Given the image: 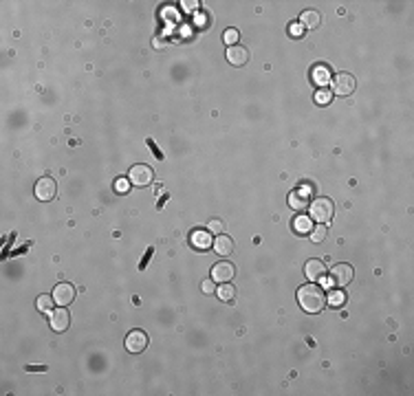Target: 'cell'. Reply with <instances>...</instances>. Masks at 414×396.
Returning <instances> with one entry per match:
<instances>
[{
    "label": "cell",
    "mask_w": 414,
    "mask_h": 396,
    "mask_svg": "<svg viewBox=\"0 0 414 396\" xmlns=\"http://www.w3.org/2000/svg\"><path fill=\"white\" fill-rule=\"evenodd\" d=\"M297 304H300L302 310H307V312H320L324 306H326V293H324L322 286H317L315 282L300 286V291H297Z\"/></svg>",
    "instance_id": "6da1fadb"
},
{
    "label": "cell",
    "mask_w": 414,
    "mask_h": 396,
    "mask_svg": "<svg viewBox=\"0 0 414 396\" xmlns=\"http://www.w3.org/2000/svg\"><path fill=\"white\" fill-rule=\"evenodd\" d=\"M309 209H311V218L317 220L320 225H326V222H330V218H333L335 214V205L330 198H313V203H309Z\"/></svg>",
    "instance_id": "7a4b0ae2"
},
{
    "label": "cell",
    "mask_w": 414,
    "mask_h": 396,
    "mask_svg": "<svg viewBox=\"0 0 414 396\" xmlns=\"http://www.w3.org/2000/svg\"><path fill=\"white\" fill-rule=\"evenodd\" d=\"M350 280H353V266L350 264H335L333 269H330V275H328V286L344 289V286H348Z\"/></svg>",
    "instance_id": "3957f363"
},
{
    "label": "cell",
    "mask_w": 414,
    "mask_h": 396,
    "mask_svg": "<svg viewBox=\"0 0 414 396\" xmlns=\"http://www.w3.org/2000/svg\"><path fill=\"white\" fill-rule=\"evenodd\" d=\"M152 178H155V170H152L150 165H145V163H137L128 174V181L132 185H137V187H145V185H150Z\"/></svg>",
    "instance_id": "277c9868"
},
{
    "label": "cell",
    "mask_w": 414,
    "mask_h": 396,
    "mask_svg": "<svg viewBox=\"0 0 414 396\" xmlns=\"http://www.w3.org/2000/svg\"><path fill=\"white\" fill-rule=\"evenodd\" d=\"M355 88H357V82H355V77L350 73H340L333 77V93L340 95V97H348V95L355 93Z\"/></svg>",
    "instance_id": "5b68a950"
},
{
    "label": "cell",
    "mask_w": 414,
    "mask_h": 396,
    "mask_svg": "<svg viewBox=\"0 0 414 396\" xmlns=\"http://www.w3.org/2000/svg\"><path fill=\"white\" fill-rule=\"evenodd\" d=\"M57 194V183L51 176H42L40 181L35 183V198L37 201H53Z\"/></svg>",
    "instance_id": "8992f818"
},
{
    "label": "cell",
    "mask_w": 414,
    "mask_h": 396,
    "mask_svg": "<svg viewBox=\"0 0 414 396\" xmlns=\"http://www.w3.org/2000/svg\"><path fill=\"white\" fill-rule=\"evenodd\" d=\"M145 348H148V335L143 330H132V333H128V337H126V350L128 352L139 354Z\"/></svg>",
    "instance_id": "52a82bcc"
},
{
    "label": "cell",
    "mask_w": 414,
    "mask_h": 396,
    "mask_svg": "<svg viewBox=\"0 0 414 396\" xmlns=\"http://www.w3.org/2000/svg\"><path fill=\"white\" fill-rule=\"evenodd\" d=\"M75 295H78V293H75V286L68 284V282H62V284H57L53 289V299H55V304H60V306L73 304Z\"/></svg>",
    "instance_id": "ba28073f"
},
{
    "label": "cell",
    "mask_w": 414,
    "mask_h": 396,
    "mask_svg": "<svg viewBox=\"0 0 414 396\" xmlns=\"http://www.w3.org/2000/svg\"><path fill=\"white\" fill-rule=\"evenodd\" d=\"M51 328L55 330V333H64V330L68 328V324H71V315H68L66 306H60V308L51 310Z\"/></svg>",
    "instance_id": "9c48e42d"
},
{
    "label": "cell",
    "mask_w": 414,
    "mask_h": 396,
    "mask_svg": "<svg viewBox=\"0 0 414 396\" xmlns=\"http://www.w3.org/2000/svg\"><path fill=\"white\" fill-rule=\"evenodd\" d=\"M236 275V269L232 262H218L212 266V280L214 282H232V278Z\"/></svg>",
    "instance_id": "30bf717a"
},
{
    "label": "cell",
    "mask_w": 414,
    "mask_h": 396,
    "mask_svg": "<svg viewBox=\"0 0 414 396\" xmlns=\"http://www.w3.org/2000/svg\"><path fill=\"white\" fill-rule=\"evenodd\" d=\"M304 273L311 282H320V280L326 275V266H324L322 260H309L307 266H304Z\"/></svg>",
    "instance_id": "8fae6325"
},
{
    "label": "cell",
    "mask_w": 414,
    "mask_h": 396,
    "mask_svg": "<svg viewBox=\"0 0 414 396\" xmlns=\"http://www.w3.org/2000/svg\"><path fill=\"white\" fill-rule=\"evenodd\" d=\"M227 60L234 64V66H243V64L249 62V51H247L245 47H238V44H234V47L227 49Z\"/></svg>",
    "instance_id": "7c38bea8"
},
{
    "label": "cell",
    "mask_w": 414,
    "mask_h": 396,
    "mask_svg": "<svg viewBox=\"0 0 414 396\" xmlns=\"http://www.w3.org/2000/svg\"><path fill=\"white\" fill-rule=\"evenodd\" d=\"M190 245H192L194 249H209L214 245L212 233L203 231V229H196V231H192V235H190Z\"/></svg>",
    "instance_id": "4fadbf2b"
},
{
    "label": "cell",
    "mask_w": 414,
    "mask_h": 396,
    "mask_svg": "<svg viewBox=\"0 0 414 396\" xmlns=\"http://www.w3.org/2000/svg\"><path fill=\"white\" fill-rule=\"evenodd\" d=\"M293 231H295L297 235H309L311 231H313V218L311 216H295L293 218Z\"/></svg>",
    "instance_id": "5bb4252c"
},
{
    "label": "cell",
    "mask_w": 414,
    "mask_h": 396,
    "mask_svg": "<svg viewBox=\"0 0 414 396\" xmlns=\"http://www.w3.org/2000/svg\"><path fill=\"white\" fill-rule=\"evenodd\" d=\"M214 251L218 253V255H229L234 251V240L229 238V235L225 233H220V235H216V240H214Z\"/></svg>",
    "instance_id": "9a60e30c"
},
{
    "label": "cell",
    "mask_w": 414,
    "mask_h": 396,
    "mask_svg": "<svg viewBox=\"0 0 414 396\" xmlns=\"http://www.w3.org/2000/svg\"><path fill=\"white\" fill-rule=\"evenodd\" d=\"M216 295H218L225 304L234 302V299H236V286L229 284V282H222L220 286H216Z\"/></svg>",
    "instance_id": "2e32d148"
},
{
    "label": "cell",
    "mask_w": 414,
    "mask_h": 396,
    "mask_svg": "<svg viewBox=\"0 0 414 396\" xmlns=\"http://www.w3.org/2000/svg\"><path fill=\"white\" fill-rule=\"evenodd\" d=\"M297 22H300L304 29H317V27H320V14L309 9V11H304V14L300 16V20H297Z\"/></svg>",
    "instance_id": "e0dca14e"
},
{
    "label": "cell",
    "mask_w": 414,
    "mask_h": 396,
    "mask_svg": "<svg viewBox=\"0 0 414 396\" xmlns=\"http://www.w3.org/2000/svg\"><path fill=\"white\" fill-rule=\"evenodd\" d=\"M289 205H291V209H295V212H302V209L309 207V198L304 194H300V191H291L289 194Z\"/></svg>",
    "instance_id": "ac0fdd59"
},
{
    "label": "cell",
    "mask_w": 414,
    "mask_h": 396,
    "mask_svg": "<svg viewBox=\"0 0 414 396\" xmlns=\"http://www.w3.org/2000/svg\"><path fill=\"white\" fill-rule=\"evenodd\" d=\"M313 82H315V84H320V86L328 84V82H330L328 68H326V66H315V68H313Z\"/></svg>",
    "instance_id": "d6986e66"
},
{
    "label": "cell",
    "mask_w": 414,
    "mask_h": 396,
    "mask_svg": "<svg viewBox=\"0 0 414 396\" xmlns=\"http://www.w3.org/2000/svg\"><path fill=\"white\" fill-rule=\"evenodd\" d=\"M53 304H55L53 295H40L37 297V310H42V312L53 310Z\"/></svg>",
    "instance_id": "ffe728a7"
},
{
    "label": "cell",
    "mask_w": 414,
    "mask_h": 396,
    "mask_svg": "<svg viewBox=\"0 0 414 396\" xmlns=\"http://www.w3.org/2000/svg\"><path fill=\"white\" fill-rule=\"evenodd\" d=\"M207 231H209V233H216V235L225 233V222H222L220 218H212V220L207 222Z\"/></svg>",
    "instance_id": "44dd1931"
},
{
    "label": "cell",
    "mask_w": 414,
    "mask_h": 396,
    "mask_svg": "<svg viewBox=\"0 0 414 396\" xmlns=\"http://www.w3.org/2000/svg\"><path fill=\"white\" fill-rule=\"evenodd\" d=\"M309 235H311V240H313L315 245H320V242H324V238H326V227H324V225L315 227V229H313V231H311Z\"/></svg>",
    "instance_id": "7402d4cb"
},
{
    "label": "cell",
    "mask_w": 414,
    "mask_h": 396,
    "mask_svg": "<svg viewBox=\"0 0 414 396\" xmlns=\"http://www.w3.org/2000/svg\"><path fill=\"white\" fill-rule=\"evenodd\" d=\"M330 97H333V93H330V91H324V88H322V91H317V93H315V101H317V104H320V106H326V104H330Z\"/></svg>",
    "instance_id": "603a6c76"
},
{
    "label": "cell",
    "mask_w": 414,
    "mask_h": 396,
    "mask_svg": "<svg viewBox=\"0 0 414 396\" xmlns=\"http://www.w3.org/2000/svg\"><path fill=\"white\" fill-rule=\"evenodd\" d=\"M236 40H238V31H236V29H227L225 33H222V42L229 44V47H234Z\"/></svg>",
    "instance_id": "cb8c5ba5"
},
{
    "label": "cell",
    "mask_w": 414,
    "mask_h": 396,
    "mask_svg": "<svg viewBox=\"0 0 414 396\" xmlns=\"http://www.w3.org/2000/svg\"><path fill=\"white\" fill-rule=\"evenodd\" d=\"M130 181H128V178H117V181H115V191H119V194H126V191H128L130 189Z\"/></svg>",
    "instance_id": "d4e9b609"
},
{
    "label": "cell",
    "mask_w": 414,
    "mask_h": 396,
    "mask_svg": "<svg viewBox=\"0 0 414 396\" xmlns=\"http://www.w3.org/2000/svg\"><path fill=\"white\" fill-rule=\"evenodd\" d=\"M201 291H203V293H207V295H212V293H216L214 280H203V284H201Z\"/></svg>",
    "instance_id": "484cf974"
},
{
    "label": "cell",
    "mask_w": 414,
    "mask_h": 396,
    "mask_svg": "<svg viewBox=\"0 0 414 396\" xmlns=\"http://www.w3.org/2000/svg\"><path fill=\"white\" fill-rule=\"evenodd\" d=\"M289 33H291V35H295V37H300V35L304 33V27H302L300 22H293L291 27H289Z\"/></svg>",
    "instance_id": "4316f807"
},
{
    "label": "cell",
    "mask_w": 414,
    "mask_h": 396,
    "mask_svg": "<svg viewBox=\"0 0 414 396\" xmlns=\"http://www.w3.org/2000/svg\"><path fill=\"white\" fill-rule=\"evenodd\" d=\"M328 302H330V306H342V302H344V293H333V295L328 297Z\"/></svg>",
    "instance_id": "83f0119b"
},
{
    "label": "cell",
    "mask_w": 414,
    "mask_h": 396,
    "mask_svg": "<svg viewBox=\"0 0 414 396\" xmlns=\"http://www.w3.org/2000/svg\"><path fill=\"white\" fill-rule=\"evenodd\" d=\"M148 145H150V150H152V152H155V154H157L159 159H163V154H161V152H159V148H157V145H155V141H152V139H148Z\"/></svg>",
    "instance_id": "f1b7e54d"
},
{
    "label": "cell",
    "mask_w": 414,
    "mask_h": 396,
    "mask_svg": "<svg viewBox=\"0 0 414 396\" xmlns=\"http://www.w3.org/2000/svg\"><path fill=\"white\" fill-rule=\"evenodd\" d=\"M183 5V7H185V9H196V5H199V0H192V3H187V0H185V3H181Z\"/></svg>",
    "instance_id": "f546056e"
},
{
    "label": "cell",
    "mask_w": 414,
    "mask_h": 396,
    "mask_svg": "<svg viewBox=\"0 0 414 396\" xmlns=\"http://www.w3.org/2000/svg\"><path fill=\"white\" fill-rule=\"evenodd\" d=\"M152 251H155V249H148V253H145V258L141 260V269H145V264H148V260H150V255H152Z\"/></svg>",
    "instance_id": "4dcf8cb0"
},
{
    "label": "cell",
    "mask_w": 414,
    "mask_h": 396,
    "mask_svg": "<svg viewBox=\"0 0 414 396\" xmlns=\"http://www.w3.org/2000/svg\"><path fill=\"white\" fill-rule=\"evenodd\" d=\"M27 370H29V372H44V370H47V368H44V366H37V368H31V366H27Z\"/></svg>",
    "instance_id": "1f68e13d"
}]
</instances>
